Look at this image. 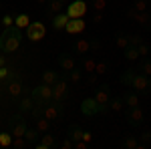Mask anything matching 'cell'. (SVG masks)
Here are the masks:
<instances>
[{
  "label": "cell",
  "mask_w": 151,
  "mask_h": 149,
  "mask_svg": "<svg viewBox=\"0 0 151 149\" xmlns=\"http://www.w3.org/2000/svg\"><path fill=\"white\" fill-rule=\"evenodd\" d=\"M20 42H22V30L18 26H8V28L2 30V35H0V50L4 55H10L14 50H18Z\"/></svg>",
  "instance_id": "1"
},
{
  "label": "cell",
  "mask_w": 151,
  "mask_h": 149,
  "mask_svg": "<svg viewBox=\"0 0 151 149\" xmlns=\"http://www.w3.org/2000/svg\"><path fill=\"white\" fill-rule=\"evenodd\" d=\"M107 111H109V107L101 105L95 97H87V99H83V103H81V113L85 117H97V115H103Z\"/></svg>",
  "instance_id": "2"
},
{
  "label": "cell",
  "mask_w": 151,
  "mask_h": 149,
  "mask_svg": "<svg viewBox=\"0 0 151 149\" xmlns=\"http://www.w3.org/2000/svg\"><path fill=\"white\" fill-rule=\"evenodd\" d=\"M30 97L35 99L36 105H48V103H52V85L40 83L38 87H35V89H32Z\"/></svg>",
  "instance_id": "3"
},
{
  "label": "cell",
  "mask_w": 151,
  "mask_h": 149,
  "mask_svg": "<svg viewBox=\"0 0 151 149\" xmlns=\"http://www.w3.org/2000/svg\"><path fill=\"white\" fill-rule=\"evenodd\" d=\"M47 36V26L42 22H30L26 26V38L30 42H40Z\"/></svg>",
  "instance_id": "4"
},
{
  "label": "cell",
  "mask_w": 151,
  "mask_h": 149,
  "mask_svg": "<svg viewBox=\"0 0 151 149\" xmlns=\"http://www.w3.org/2000/svg\"><path fill=\"white\" fill-rule=\"evenodd\" d=\"M87 8H89V4L85 0H70L65 12L69 14V18H83L87 14Z\"/></svg>",
  "instance_id": "5"
},
{
  "label": "cell",
  "mask_w": 151,
  "mask_h": 149,
  "mask_svg": "<svg viewBox=\"0 0 151 149\" xmlns=\"http://www.w3.org/2000/svg\"><path fill=\"white\" fill-rule=\"evenodd\" d=\"M127 16L131 18V20H135V22L139 24V26H143V28L151 30V14H149V10L137 12L135 8H129V10H127Z\"/></svg>",
  "instance_id": "6"
},
{
  "label": "cell",
  "mask_w": 151,
  "mask_h": 149,
  "mask_svg": "<svg viewBox=\"0 0 151 149\" xmlns=\"http://www.w3.org/2000/svg\"><path fill=\"white\" fill-rule=\"evenodd\" d=\"M67 95H69V87H67V83H65L63 79H58L57 83L52 85V101L60 107V105L65 103Z\"/></svg>",
  "instance_id": "7"
},
{
  "label": "cell",
  "mask_w": 151,
  "mask_h": 149,
  "mask_svg": "<svg viewBox=\"0 0 151 149\" xmlns=\"http://www.w3.org/2000/svg\"><path fill=\"white\" fill-rule=\"evenodd\" d=\"M133 89L137 93H143V95H147L151 93V79L147 75H143V73H137L135 75V79H133V85H131Z\"/></svg>",
  "instance_id": "8"
},
{
  "label": "cell",
  "mask_w": 151,
  "mask_h": 149,
  "mask_svg": "<svg viewBox=\"0 0 151 149\" xmlns=\"http://www.w3.org/2000/svg\"><path fill=\"white\" fill-rule=\"evenodd\" d=\"M26 129H28V127H26V121L22 119V113L10 117V131H12L14 137H24Z\"/></svg>",
  "instance_id": "9"
},
{
  "label": "cell",
  "mask_w": 151,
  "mask_h": 149,
  "mask_svg": "<svg viewBox=\"0 0 151 149\" xmlns=\"http://www.w3.org/2000/svg\"><path fill=\"white\" fill-rule=\"evenodd\" d=\"M125 117H127V125H131V127H139L143 123V119H145V115H143L139 105L137 107H129Z\"/></svg>",
  "instance_id": "10"
},
{
  "label": "cell",
  "mask_w": 151,
  "mask_h": 149,
  "mask_svg": "<svg viewBox=\"0 0 151 149\" xmlns=\"http://www.w3.org/2000/svg\"><path fill=\"white\" fill-rule=\"evenodd\" d=\"M85 28H87V20L85 18H69V22L65 26V30L69 35H81Z\"/></svg>",
  "instance_id": "11"
},
{
  "label": "cell",
  "mask_w": 151,
  "mask_h": 149,
  "mask_svg": "<svg viewBox=\"0 0 151 149\" xmlns=\"http://www.w3.org/2000/svg\"><path fill=\"white\" fill-rule=\"evenodd\" d=\"M57 65L63 71H73L75 67H77V65H75V58L70 57L69 53H60V55L57 57Z\"/></svg>",
  "instance_id": "12"
},
{
  "label": "cell",
  "mask_w": 151,
  "mask_h": 149,
  "mask_svg": "<svg viewBox=\"0 0 151 149\" xmlns=\"http://www.w3.org/2000/svg\"><path fill=\"white\" fill-rule=\"evenodd\" d=\"M111 87L109 85H103L101 89H97V93H95V99L99 101L101 105H105V107H109V99H111Z\"/></svg>",
  "instance_id": "13"
},
{
  "label": "cell",
  "mask_w": 151,
  "mask_h": 149,
  "mask_svg": "<svg viewBox=\"0 0 151 149\" xmlns=\"http://www.w3.org/2000/svg\"><path fill=\"white\" fill-rule=\"evenodd\" d=\"M69 22V14L67 12H58L52 16V28L55 30H65V26Z\"/></svg>",
  "instance_id": "14"
},
{
  "label": "cell",
  "mask_w": 151,
  "mask_h": 149,
  "mask_svg": "<svg viewBox=\"0 0 151 149\" xmlns=\"http://www.w3.org/2000/svg\"><path fill=\"white\" fill-rule=\"evenodd\" d=\"M135 75H137V69H125L123 73H121V77H119L121 85L131 87V85H133V79H135Z\"/></svg>",
  "instance_id": "15"
},
{
  "label": "cell",
  "mask_w": 151,
  "mask_h": 149,
  "mask_svg": "<svg viewBox=\"0 0 151 149\" xmlns=\"http://www.w3.org/2000/svg\"><path fill=\"white\" fill-rule=\"evenodd\" d=\"M73 48H75V53H77V55H87V53L91 50V42H89L87 38H77Z\"/></svg>",
  "instance_id": "16"
},
{
  "label": "cell",
  "mask_w": 151,
  "mask_h": 149,
  "mask_svg": "<svg viewBox=\"0 0 151 149\" xmlns=\"http://www.w3.org/2000/svg\"><path fill=\"white\" fill-rule=\"evenodd\" d=\"M123 57H125V60H129V63H135L137 58H141V55H139V50H137L135 45H129L127 48H123Z\"/></svg>",
  "instance_id": "17"
},
{
  "label": "cell",
  "mask_w": 151,
  "mask_h": 149,
  "mask_svg": "<svg viewBox=\"0 0 151 149\" xmlns=\"http://www.w3.org/2000/svg\"><path fill=\"white\" fill-rule=\"evenodd\" d=\"M63 8H65V2H63V0H50V2H48V8H47V14L52 18L55 14L63 12Z\"/></svg>",
  "instance_id": "18"
},
{
  "label": "cell",
  "mask_w": 151,
  "mask_h": 149,
  "mask_svg": "<svg viewBox=\"0 0 151 149\" xmlns=\"http://www.w3.org/2000/svg\"><path fill=\"white\" fill-rule=\"evenodd\" d=\"M45 117L50 119V121H52V119H58V117H60V109H58V105L57 103H48L47 107H45Z\"/></svg>",
  "instance_id": "19"
},
{
  "label": "cell",
  "mask_w": 151,
  "mask_h": 149,
  "mask_svg": "<svg viewBox=\"0 0 151 149\" xmlns=\"http://www.w3.org/2000/svg\"><path fill=\"white\" fill-rule=\"evenodd\" d=\"M50 147H55V135L45 133V135L40 137V141L36 143V149H50Z\"/></svg>",
  "instance_id": "20"
},
{
  "label": "cell",
  "mask_w": 151,
  "mask_h": 149,
  "mask_svg": "<svg viewBox=\"0 0 151 149\" xmlns=\"http://www.w3.org/2000/svg\"><path fill=\"white\" fill-rule=\"evenodd\" d=\"M32 22V20H30V16H28V14H24V12H20V14H16V16H14V26H18V28H20V30H26V26H28V24Z\"/></svg>",
  "instance_id": "21"
},
{
  "label": "cell",
  "mask_w": 151,
  "mask_h": 149,
  "mask_svg": "<svg viewBox=\"0 0 151 149\" xmlns=\"http://www.w3.org/2000/svg\"><path fill=\"white\" fill-rule=\"evenodd\" d=\"M35 107V99L32 97H22V101L18 103V111L20 113H30Z\"/></svg>",
  "instance_id": "22"
},
{
  "label": "cell",
  "mask_w": 151,
  "mask_h": 149,
  "mask_svg": "<svg viewBox=\"0 0 151 149\" xmlns=\"http://www.w3.org/2000/svg\"><path fill=\"white\" fill-rule=\"evenodd\" d=\"M123 101L127 107H137L139 105V97H137V91H127L123 95Z\"/></svg>",
  "instance_id": "23"
},
{
  "label": "cell",
  "mask_w": 151,
  "mask_h": 149,
  "mask_svg": "<svg viewBox=\"0 0 151 149\" xmlns=\"http://www.w3.org/2000/svg\"><path fill=\"white\" fill-rule=\"evenodd\" d=\"M8 93H10V97H20V93H22V85H20V81L12 79L10 83H8Z\"/></svg>",
  "instance_id": "24"
},
{
  "label": "cell",
  "mask_w": 151,
  "mask_h": 149,
  "mask_svg": "<svg viewBox=\"0 0 151 149\" xmlns=\"http://www.w3.org/2000/svg\"><path fill=\"white\" fill-rule=\"evenodd\" d=\"M121 145H123L125 149H137V147H141V145H139V139L135 137V135H125Z\"/></svg>",
  "instance_id": "25"
},
{
  "label": "cell",
  "mask_w": 151,
  "mask_h": 149,
  "mask_svg": "<svg viewBox=\"0 0 151 149\" xmlns=\"http://www.w3.org/2000/svg\"><path fill=\"white\" fill-rule=\"evenodd\" d=\"M123 107H125V101H123V97H113V99H109V109H111V111L119 113Z\"/></svg>",
  "instance_id": "26"
},
{
  "label": "cell",
  "mask_w": 151,
  "mask_h": 149,
  "mask_svg": "<svg viewBox=\"0 0 151 149\" xmlns=\"http://www.w3.org/2000/svg\"><path fill=\"white\" fill-rule=\"evenodd\" d=\"M48 129H50V119H47V117L36 119V131L38 133H48Z\"/></svg>",
  "instance_id": "27"
},
{
  "label": "cell",
  "mask_w": 151,
  "mask_h": 149,
  "mask_svg": "<svg viewBox=\"0 0 151 149\" xmlns=\"http://www.w3.org/2000/svg\"><path fill=\"white\" fill-rule=\"evenodd\" d=\"M12 141H14V135H12V131H2L0 133V147H12Z\"/></svg>",
  "instance_id": "28"
},
{
  "label": "cell",
  "mask_w": 151,
  "mask_h": 149,
  "mask_svg": "<svg viewBox=\"0 0 151 149\" xmlns=\"http://www.w3.org/2000/svg\"><path fill=\"white\" fill-rule=\"evenodd\" d=\"M115 45L123 50V48H127L129 46V35H125V32H117L115 35Z\"/></svg>",
  "instance_id": "29"
},
{
  "label": "cell",
  "mask_w": 151,
  "mask_h": 149,
  "mask_svg": "<svg viewBox=\"0 0 151 149\" xmlns=\"http://www.w3.org/2000/svg\"><path fill=\"white\" fill-rule=\"evenodd\" d=\"M57 81H58V75L55 73V71L47 69L45 73H42V83H47V85H55Z\"/></svg>",
  "instance_id": "30"
},
{
  "label": "cell",
  "mask_w": 151,
  "mask_h": 149,
  "mask_svg": "<svg viewBox=\"0 0 151 149\" xmlns=\"http://www.w3.org/2000/svg\"><path fill=\"white\" fill-rule=\"evenodd\" d=\"M137 73H143V75H147L151 77V58H143L139 65H137Z\"/></svg>",
  "instance_id": "31"
},
{
  "label": "cell",
  "mask_w": 151,
  "mask_h": 149,
  "mask_svg": "<svg viewBox=\"0 0 151 149\" xmlns=\"http://www.w3.org/2000/svg\"><path fill=\"white\" fill-rule=\"evenodd\" d=\"M69 137L73 139V141H81L83 139V129L79 125H70L69 127Z\"/></svg>",
  "instance_id": "32"
},
{
  "label": "cell",
  "mask_w": 151,
  "mask_h": 149,
  "mask_svg": "<svg viewBox=\"0 0 151 149\" xmlns=\"http://www.w3.org/2000/svg\"><path fill=\"white\" fill-rule=\"evenodd\" d=\"M89 6H91L95 12H105V8H107V0H89Z\"/></svg>",
  "instance_id": "33"
},
{
  "label": "cell",
  "mask_w": 151,
  "mask_h": 149,
  "mask_svg": "<svg viewBox=\"0 0 151 149\" xmlns=\"http://www.w3.org/2000/svg\"><path fill=\"white\" fill-rule=\"evenodd\" d=\"M149 0H135V2H133V8H135V10L137 12H145L147 10V8H149Z\"/></svg>",
  "instance_id": "34"
},
{
  "label": "cell",
  "mask_w": 151,
  "mask_h": 149,
  "mask_svg": "<svg viewBox=\"0 0 151 149\" xmlns=\"http://www.w3.org/2000/svg\"><path fill=\"white\" fill-rule=\"evenodd\" d=\"M95 67H97V60H95V58H85L83 69L87 71V75H89V73H95Z\"/></svg>",
  "instance_id": "35"
},
{
  "label": "cell",
  "mask_w": 151,
  "mask_h": 149,
  "mask_svg": "<svg viewBox=\"0 0 151 149\" xmlns=\"http://www.w3.org/2000/svg\"><path fill=\"white\" fill-rule=\"evenodd\" d=\"M28 145H30V143L24 137H14V141H12V147L14 149H24V147H28Z\"/></svg>",
  "instance_id": "36"
},
{
  "label": "cell",
  "mask_w": 151,
  "mask_h": 149,
  "mask_svg": "<svg viewBox=\"0 0 151 149\" xmlns=\"http://www.w3.org/2000/svg\"><path fill=\"white\" fill-rule=\"evenodd\" d=\"M24 139H26L28 143H35L36 139H38V131H36V129H26V133H24Z\"/></svg>",
  "instance_id": "37"
},
{
  "label": "cell",
  "mask_w": 151,
  "mask_h": 149,
  "mask_svg": "<svg viewBox=\"0 0 151 149\" xmlns=\"http://www.w3.org/2000/svg\"><path fill=\"white\" fill-rule=\"evenodd\" d=\"M95 73H97V75H107V73H109V63H105V60L97 63V67H95Z\"/></svg>",
  "instance_id": "38"
},
{
  "label": "cell",
  "mask_w": 151,
  "mask_h": 149,
  "mask_svg": "<svg viewBox=\"0 0 151 149\" xmlns=\"http://www.w3.org/2000/svg\"><path fill=\"white\" fill-rule=\"evenodd\" d=\"M139 145H141V147H147V145H151V131H145V133L139 137Z\"/></svg>",
  "instance_id": "39"
},
{
  "label": "cell",
  "mask_w": 151,
  "mask_h": 149,
  "mask_svg": "<svg viewBox=\"0 0 151 149\" xmlns=\"http://www.w3.org/2000/svg\"><path fill=\"white\" fill-rule=\"evenodd\" d=\"M0 22H2V26H4V28H8V26H14V16L6 12V14L2 16V20H0Z\"/></svg>",
  "instance_id": "40"
},
{
  "label": "cell",
  "mask_w": 151,
  "mask_h": 149,
  "mask_svg": "<svg viewBox=\"0 0 151 149\" xmlns=\"http://www.w3.org/2000/svg\"><path fill=\"white\" fill-rule=\"evenodd\" d=\"M69 75H70V81H73V83H79V81L83 79V73L77 69V67H75L73 71H69Z\"/></svg>",
  "instance_id": "41"
},
{
  "label": "cell",
  "mask_w": 151,
  "mask_h": 149,
  "mask_svg": "<svg viewBox=\"0 0 151 149\" xmlns=\"http://www.w3.org/2000/svg\"><path fill=\"white\" fill-rule=\"evenodd\" d=\"M10 77H12V71L8 67H2L0 69V81H6V79H10Z\"/></svg>",
  "instance_id": "42"
},
{
  "label": "cell",
  "mask_w": 151,
  "mask_h": 149,
  "mask_svg": "<svg viewBox=\"0 0 151 149\" xmlns=\"http://www.w3.org/2000/svg\"><path fill=\"white\" fill-rule=\"evenodd\" d=\"M137 50H139L141 57H145V55H149V45H147V42H139V45H137Z\"/></svg>",
  "instance_id": "43"
},
{
  "label": "cell",
  "mask_w": 151,
  "mask_h": 149,
  "mask_svg": "<svg viewBox=\"0 0 151 149\" xmlns=\"http://www.w3.org/2000/svg\"><path fill=\"white\" fill-rule=\"evenodd\" d=\"M139 42H143V38H141V35H129V45H139Z\"/></svg>",
  "instance_id": "44"
},
{
  "label": "cell",
  "mask_w": 151,
  "mask_h": 149,
  "mask_svg": "<svg viewBox=\"0 0 151 149\" xmlns=\"http://www.w3.org/2000/svg\"><path fill=\"white\" fill-rule=\"evenodd\" d=\"M89 42H91V50H95V53L101 50V40H99V38H91Z\"/></svg>",
  "instance_id": "45"
},
{
  "label": "cell",
  "mask_w": 151,
  "mask_h": 149,
  "mask_svg": "<svg viewBox=\"0 0 151 149\" xmlns=\"http://www.w3.org/2000/svg\"><path fill=\"white\" fill-rule=\"evenodd\" d=\"M60 147H63V149H73V147H75V141H73L70 137H67L63 143H60Z\"/></svg>",
  "instance_id": "46"
},
{
  "label": "cell",
  "mask_w": 151,
  "mask_h": 149,
  "mask_svg": "<svg viewBox=\"0 0 151 149\" xmlns=\"http://www.w3.org/2000/svg\"><path fill=\"white\" fill-rule=\"evenodd\" d=\"M91 22H95V24L103 22V12H95L93 16H91Z\"/></svg>",
  "instance_id": "47"
},
{
  "label": "cell",
  "mask_w": 151,
  "mask_h": 149,
  "mask_svg": "<svg viewBox=\"0 0 151 149\" xmlns=\"http://www.w3.org/2000/svg\"><path fill=\"white\" fill-rule=\"evenodd\" d=\"M87 83H89V85H97V73H89Z\"/></svg>",
  "instance_id": "48"
},
{
  "label": "cell",
  "mask_w": 151,
  "mask_h": 149,
  "mask_svg": "<svg viewBox=\"0 0 151 149\" xmlns=\"http://www.w3.org/2000/svg\"><path fill=\"white\" fill-rule=\"evenodd\" d=\"M83 141L91 143V141H93V133H91V131H83Z\"/></svg>",
  "instance_id": "49"
},
{
  "label": "cell",
  "mask_w": 151,
  "mask_h": 149,
  "mask_svg": "<svg viewBox=\"0 0 151 149\" xmlns=\"http://www.w3.org/2000/svg\"><path fill=\"white\" fill-rule=\"evenodd\" d=\"M87 145H89V143L83 141V139H81V141H75V147H77V149H87Z\"/></svg>",
  "instance_id": "50"
},
{
  "label": "cell",
  "mask_w": 151,
  "mask_h": 149,
  "mask_svg": "<svg viewBox=\"0 0 151 149\" xmlns=\"http://www.w3.org/2000/svg\"><path fill=\"white\" fill-rule=\"evenodd\" d=\"M2 67H6V57H4V55H0V69H2Z\"/></svg>",
  "instance_id": "51"
},
{
  "label": "cell",
  "mask_w": 151,
  "mask_h": 149,
  "mask_svg": "<svg viewBox=\"0 0 151 149\" xmlns=\"http://www.w3.org/2000/svg\"><path fill=\"white\" fill-rule=\"evenodd\" d=\"M45 2H48V0H38V4H45Z\"/></svg>",
  "instance_id": "52"
},
{
  "label": "cell",
  "mask_w": 151,
  "mask_h": 149,
  "mask_svg": "<svg viewBox=\"0 0 151 149\" xmlns=\"http://www.w3.org/2000/svg\"><path fill=\"white\" fill-rule=\"evenodd\" d=\"M63 2H65V4H69V2H70V0H63Z\"/></svg>",
  "instance_id": "53"
},
{
  "label": "cell",
  "mask_w": 151,
  "mask_h": 149,
  "mask_svg": "<svg viewBox=\"0 0 151 149\" xmlns=\"http://www.w3.org/2000/svg\"><path fill=\"white\" fill-rule=\"evenodd\" d=\"M149 2H151V0H149Z\"/></svg>",
  "instance_id": "54"
}]
</instances>
